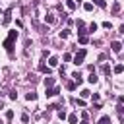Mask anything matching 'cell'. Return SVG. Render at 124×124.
<instances>
[{
    "label": "cell",
    "instance_id": "cell-1",
    "mask_svg": "<svg viewBox=\"0 0 124 124\" xmlns=\"http://www.w3.org/2000/svg\"><path fill=\"white\" fill-rule=\"evenodd\" d=\"M16 39H17V31H10V35L4 39V43H2V46L8 50V52H12V48H14V43H16Z\"/></svg>",
    "mask_w": 124,
    "mask_h": 124
},
{
    "label": "cell",
    "instance_id": "cell-2",
    "mask_svg": "<svg viewBox=\"0 0 124 124\" xmlns=\"http://www.w3.org/2000/svg\"><path fill=\"white\" fill-rule=\"evenodd\" d=\"M85 54H87V50H85V48H79V50H78V54L74 56V64H78V66H79V64H83Z\"/></svg>",
    "mask_w": 124,
    "mask_h": 124
},
{
    "label": "cell",
    "instance_id": "cell-3",
    "mask_svg": "<svg viewBox=\"0 0 124 124\" xmlns=\"http://www.w3.org/2000/svg\"><path fill=\"white\" fill-rule=\"evenodd\" d=\"M2 16H4L2 23H4V25H8V23L12 21V10H6V12H2Z\"/></svg>",
    "mask_w": 124,
    "mask_h": 124
},
{
    "label": "cell",
    "instance_id": "cell-4",
    "mask_svg": "<svg viewBox=\"0 0 124 124\" xmlns=\"http://www.w3.org/2000/svg\"><path fill=\"white\" fill-rule=\"evenodd\" d=\"M45 93H46V97H56V95L60 93V89H58V87H46Z\"/></svg>",
    "mask_w": 124,
    "mask_h": 124
},
{
    "label": "cell",
    "instance_id": "cell-5",
    "mask_svg": "<svg viewBox=\"0 0 124 124\" xmlns=\"http://www.w3.org/2000/svg\"><path fill=\"white\" fill-rule=\"evenodd\" d=\"M110 48H112V52H120L122 50V43L120 41H112L110 43Z\"/></svg>",
    "mask_w": 124,
    "mask_h": 124
},
{
    "label": "cell",
    "instance_id": "cell-6",
    "mask_svg": "<svg viewBox=\"0 0 124 124\" xmlns=\"http://www.w3.org/2000/svg\"><path fill=\"white\" fill-rule=\"evenodd\" d=\"M66 8H68L70 12H74V10L78 8V4H76V0H66Z\"/></svg>",
    "mask_w": 124,
    "mask_h": 124
},
{
    "label": "cell",
    "instance_id": "cell-7",
    "mask_svg": "<svg viewBox=\"0 0 124 124\" xmlns=\"http://www.w3.org/2000/svg\"><path fill=\"white\" fill-rule=\"evenodd\" d=\"M52 85H54V78L46 76V78H45V87H52Z\"/></svg>",
    "mask_w": 124,
    "mask_h": 124
},
{
    "label": "cell",
    "instance_id": "cell-8",
    "mask_svg": "<svg viewBox=\"0 0 124 124\" xmlns=\"http://www.w3.org/2000/svg\"><path fill=\"white\" fill-rule=\"evenodd\" d=\"M78 43H79V45H87V43H89L87 35H79V37H78Z\"/></svg>",
    "mask_w": 124,
    "mask_h": 124
},
{
    "label": "cell",
    "instance_id": "cell-9",
    "mask_svg": "<svg viewBox=\"0 0 124 124\" xmlns=\"http://www.w3.org/2000/svg\"><path fill=\"white\" fill-rule=\"evenodd\" d=\"M48 66L56 68V66H58V58H56V56H50V58H48Z\"/></svg>",
    "mask_w": 124,
    "mask_h": 124
},
{
    "label": "cell",
    "instance_id": "cell-10",
    "mask_svg": "<svg viewBox=\"0 0 124 124\" xmlns=\"http://www.w3.org/2000/svg\"><path fill=\"white\" fill-rule=\"evenodd\" d=\"M97 124H110V116H101Z\"/></svg>",
    "mask_w": 124,
    "mask_h": 124
},
{
    "label": "cell",
    "instance_id": "cell-11",
    "mask_svg": "<svg viewBox=\"0 0 124 124\" xmlns=\"http://www.w3.org/2000/svg\"><path fill=\"white\" fill-rule=\"evenodd\" d=\"M118 12H120V2L116 0V2L112 4V14H118Z\"/></svg>",
    "mask_w": 124,
    "mask_h": 124
},
{
    "label": "cell",
    "instance_id": "cell-12",
    "mask_svg": "<svg viewBox=\"0 0 124 124\" xmlns=\"http://www.w3.org/2000/svg\"><path fill=\"white\" fill-rule=\"evenodd\" d=\"M97 79H99V78L95 76V72H91V76L87 78V81H89V83H97Z\"/></svg>",
    "mask_w": 124,
    "mask_h": 124
},
{
    "label": "cell",
    "instance_id": "cell-13",
    "mask_svg": "<svg viewBox=\"0 0 124 124\" xmlns=\"http://www.w3.org/2000/svg\"><path fill=\"white\" fill-rule=\"evenodd\" d=\"M25 99H27V101H35V99H37V93H33V91H29V93L25 95Z\"/></svg>",
    "mask_w": 124,
    "mask_h": 124
},
{
    "label": "cell",
    "instance_id": "cell-14",
    "mask_svg": "<svg viewBox=\"0 0 124 124\" xmlns=\"http://www.w3.org/2000/svg\"><path fill=\"white\" fill-rule=\"evenodd\" d=\"M68 122L70 124H78V114H70L68 116Z\"/></svg>",
    "mask_w": 124,
    "mask_h": 124
},
{
    "label": "cell",
    "instance_id": "cell-15",
    "mask_svg": "<svg viewBox=\"0 0 124 124\" xmlns=\"http://www.w3.org/2000/svg\"><path fill=\"white\" fill-rule=\"evenodd\" d=\"M68 37H70V31L68 29H62L60 31V39H68Z\"/></svg>",
    "mask_w": 124,
    "mask_h": 124
},
{
    "label": "cell",
    "instance_id": "cell-16",
    "mask_svg": "<svg viewBox=\"0 0 124 124\" xmlns=\"http://www.w3.org/2000/svg\"><path fill=\"white\" fill-rule=\"evenodd\" d=\"M83 10H85V12H91V10H93V4H91V2H85V4H83Z\"/></svg>",
    "mask_w": 124,
    "mask_h": 124
},
{
    "label": "cell",
    "instance_id": "cell-17",
    "mask_svg": "<svg viewBox=\"0 0 124 124\" xmlns=\"http://www.w3.org/2000/svg\"><path fill=\"white\" fill-rule=\"evenodd\" d=\"M39 72H46V74H50V68H46L45 64H39Z\"/></svg>",
    "mask_w": 124,
    "mask_h": 124
},
{
    "label": "cell",
    "instance_id": "cell-18",
    "mask_svg": "<svg viewBox=\"0 0 124 124\" xmlns=\"http://www.w3.org/2000/svg\"><path fill=\"white\" fill-rule=\"evenodd\" d=\"M122 70H124L122 64H116V66H114V74H122Z\"/></svg>",
    "mask_w": 124,
    "mask_h": 124
},
{
    "label": "cell",
    "instance_id": "cell-19",
    "mask_svg": "<svg viewBox=\"0 0 124 124\" xmlns=\"http://www.w3.org/2000/svg\"><path fill=\"white\" fill-rule=\"evenodd\" d=\"M93 2H95L99 8H107V2H105V0H93Z\"/></svg>",
    "mask_w": 124,
    "mask_h": 124
},
{
    "label": "cell",
    "instance_id": "cell-20",
    "mask_svg": "<svg viewBox=\"0 0 124 124\" xmlns=\"http://www.w3.org/2000/svg\"><path fill=\"white\" fill-rule=\"evenodd\" d=\"M45 21H46V23H54V16H50V14L45 16Z\"/></svg>",
    "mask_w": 124,
    "mask_h": 124
},
{
    "label": "cell",
    "instance_id": "cell-21",
    "mask_svg": "<svg viewBox=\"0 0 124 124\" xmlns=\"http://www.w3.org/2000/svg\"><path fill=\"white\" fill-rule=\"evenodd\" d=\"M66 87H68L70 91H74V89H76V81H68V83H66Z\"/></svg>",
    "mask_w": 124,
    "mask_h": 124
},
{
    "label": "cell",
    "instance_id": "cell-22",
    "mask_svg": "<svg viewBox=\"0 0 124 124\" xmlns=\"http://www.w3.org/2000/svg\"><path fill=\"white\" fill-rule=\"evenodd\" d=\"M101 70H103V74H110V68H108V64H103V68H101Z\"/></svg>",
    "mask_w": 124,
    "mask_h": 124
},
{
    "label": "cell",
    "instance_id": "cell-23",
    "mask_svg": "<svg viewBox=\"0 0 124 124\" xmlns=\"http://www.w3.org/2000/svg\"><path fill=\"white\" fill-rule=\"evenodd\" d=\"M79 95H81V99H87V97H89V95H91V93H89V91H87V89H83V91H81V93H79Z\"/></svg>",
    "mask_w": 124,
    "mask_h": 124
},
{
    "label": "cell",
    "instance_id": "cell-24",
    "mask_svg": "<svg viewBox=\"0 0 124 124\" xmlns=\"http://www.w3.org/2000/svg\"><path fill=\"white\" fill-rule=\"evenodd\" d=\"M58 118H60V120H64V118H66V110H64V108H62V110H58Z\"/></svg>",
    "mask_w": 124,
    "mask_h": 124
},
{
    "label": "cell",
    "instance_id": "cell-25",
    "mask_svg": "<svg viewBox=\"0 0 124 124\" xmlns=\"http://www.w3.org/2000/svg\"><path fill=\"white\" fill-rule=\"evenodd\" d=\"M21 122L27 124V122H29V114H21Z\"/></svg>",
    "mask_w": 124,
    "mask_h": 124
},
{
    "label": "cell",
    "instance_id": "cell-26",
    "mask_svg": "<svg viewBox=\"0 0 124 124\" xmlns=\"http://www.w3.org/2000/svg\"><path fill=\"white\" fill-rule=\"evenodd\" d=\"M103 27H105V29H110L112 23H110V21H103Z\"/></svg>",
    "mask_w": 124,
    "mask_h": 124
},
{
    "label": "cell",
    "instance_id": "cell-27",
    "mask_svg": "<svg viewBox=\"0 0 124 124\" xmlns=\"http://www.w3.org/2000/svg\"><path fill=\"white\" fill-rule=\"evenodd\" d=\"M93 31H97V23H91L89 25V33H93Z\"/></svg>",
    "mask_w": 124,
    "mask_h": 124
},
{
    "label": "cell",
    "instance_id": "cell-28",
    "mask_svg": "<svg viewBox=\"0 0 124 124\" xmlns=\"http://www.w3.org/2000/svg\"><path fill=\"white\" fill-rule=\"evenodd\" d=\"M76 105H78V107H85V101H83V99H78Z\"/></svg>",
    "mask_w": 124,
    "mask_h": 124
},
{
    "label": "cell",
    "instance_id": "cell-29",
    "mask_svg": "<svg viewBox=\"0 0 124 124\" xmlns=\"http://www.w3.org/2000/svg\"><path fill=\"white\" fill-rule=\"evenodd\" d=\"M10 99H12V101H16V99H17V93H16V91H12V93H10Z\"/></svg>",
    "mask_w": 124,
    "mask_h": 124
},
{
    "label": "cell",
    "instance_id": "cell-30",
    "mask_svg": "<svg viewBox=\"0 0 124 124\" xmlns=\"http://www.w3.org/2000/svg\"><path fill=\"white\" fill-rule=\"evenodd\" d=\"M6 118H8V120H12V118H14V112H12V110H8V112H6Z\"/></svg>",
    "mask_w": 124,
    "mask_h": 124
},
{
    "label": "cell",
    "instance_id": "cell-31",
    "mask_svg": "<svg viewBox=\"0 0 124 124\" xmlns=\"http://www.w3.org/2000/svg\"><path fill=\"white\" fill-rule=\"evenodd\" d=\"M79 124H89V122H87V120H81V122H79Z\"/></svg>",
    "mask_w": 124,
    "mask_h": 124
},
{
    "label": "cell",
    "instance_id": "cell-32",
    "mask_svg": "<svg viewBox=\"0 0 124 124\" xmlns=\"http://www.w3.org/2000/svg\"><path fill=\"white\" fill-rule=\"evenodd\" d=\"M0 108H4V103H2V101H0Z\"/></svg>",
    "mask_w": 124,
    "mask_h": 124
},
{
    "label": "cell",
    "instance_id": "cell-33",
    "mask_svg": "<svg viewBox=\"0 0 124 124\" xmlns=\"http://www.w3.org/2000/svg\"><path fill=\"white\" fill-rule=\"evenodd\" d=\"M0 16H2V10H0Z\"/></svg>",
    "mask_w": 124,
    "mask_h": 124
}]
</instances>
